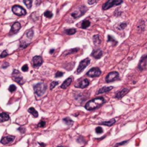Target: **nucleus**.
I'll list each match as a JSON object with an SVG mask.
<instances>
[{
	"label": "nucleus",
	"instance_id": "f257e3e1",
	"mask_svg": "<svg viewBox=\"0 0 147 147\" xmlns=\"http://www.w3.org/2000/svg\"><path fill=\"white\" fill-rule=\"evenodd\" d=\"M105 103V99L103 97H97L92 100L85 105V108L87 110H93L99 108Z\"/></svg>",
	"mask_w": 147,
	"mask_h": 147
},
{
	"label": "nucleus",
	"instance_id": "f03ea898",
	"mask_svg": "<svg viewBox=\"0 0 147 147\" xmlns=\"http://www.w3.org/2000/svg\"><path fill=\"white\" fill-rule=\"evenodd\" d=\"M33 90L34 92L37 97H41L46 90V85L43 82H40L38 83L35 85H33Z\"/></svg>",
	"mask_w": 147,
	"mask_h": 147
},
{
	"label": "nucleus",
	"instance_id": "7ed1b4c3",
	"mask_svg": "<svg viewBox=\"0 0 147 147\" xmlns=\"http://www.w3.org/2000/svg\"><path fill=\"white\" fill-rule=\"evenodd\" d=\"M122 2H123V0H108L105 4L102 6V10H107L112 7L113 6L120 5L121 4H122Z\"/></svg>",
	"mask_w": 147,
	"mask_h": 147
},
{
	"label": "nucleus",
	"instance_id": "20e7f679",
	"mask_svg": "<svg viewBox=\"0 0 147 147\" xmlns=\"http://www.w3.org/2000/svg\"><path fill=\"white\" fill-rule=\"evenodd\" d=\"M12 79L20 85H22L25 83L23 78L20 76V71L18 70H16V69H15L12 72Z\"/></svg>",
	"mask_w": 147,
	"mask_h": 147
},
{
	"label": "nucleus",
	"instance_id": "39448f33",
	"mask_svg": "<svg viewBox=\"0 0 147 147\" xmlns=\"http://www.w3.org/2000/svg\"><path fill=\"white\" fill-rule=\"evenodd\" d=\"M12 10L13 12V13L17 16H24L26 15V10L22 7L20 5H15L12 7Z\"/></svg>",
	"mask_w": 147,
	"mask_h": 147
},
{
	"label": "nucleus",
	"instance_id": "423d86ee",
	"mask_svg": "<svg viewBox=\"0 0 147 147\" xmlns=\"http://www.w3.org/2000/svg\"><path fill=\"white\" fill-rule=\"evenodd\" d=\"M86 75L92 78H95V77H98L101 75V70L97 68V67H94L91 69L89 71H87Z\"/></svg>",
	"mask_w": 147,
	"mask_h": 147
},
{
	"label": "nucleus",
	"instance_id": "0eeeda50",
	"mask_svg": "<svg viewBox=\"0 0 147 147\" xmlns=\"http://www.w3.org/2000/svg\"><path fill=\"white\" fill-rule=\"evenodd\" d=\"M90 58H86L85 59L82 60V61L79 63V65L78 68H77L76 72H77V73H81V71H83V70L86 68V66L90 64Z\"/></svg>",
	"mask_w": 147,
	"mask_h": 147
},
{
	"label": "nucleus",
	"instance_id": "6e6552de",
	"mask_svg": "<svg viewBox=\"0 0 147 147\" xmlns=\"http://www.w3.org/2000/svg\"><path fill=\"white\" fill-rule=\"evenodd\" d=\"M43 58H42L41 56H36L33 58L31 64H32L33 67L37 68V67H39L40 66H41L42 64H43Z\"/></svg>",
	"mask_w": 147,
	"mask_h": 147
},
{
	"label": "nucleus",
	"instance_id": "1a4fd4ad",
	"mask_svg": "<svg viewBox=\"0 0 147 147\" xmlns=\"http://www.w3.org/2000/svg\"><path fill=\"white\" fill-rule=\"evenodd\" d=\"M118 76H119V74L117 71H112L106 76L105 81L107 83H110L112 81H115L117 78H118Z\"/></svg>",
	"mask_w": 147,
	"mask_h": 147
},
{
	"label": "nucleus",
	"instance_id": "9d476101",
	"mask_svg": "<svg viewBox=\"0 0 147 147\" xmlns=\"http://www.w3.org/2000/svg\"><path fill=\"white\" fill-rule=\"evenodd\" d=\"M86 7H80V9L79 10H77L74 11V12H73L71 14V15L74 18V19H77V18H79V17H80L81 16L83 15L85 12H86Z\"/></svg>",
	"mask_w": 147,
	"mask_h": 147
},
{
	"label": "nucleus",
	"instance_id": "9b49d317",
	"mask_svg": "<svg viewBox=\"0 0 147 147\" xmlns=\"http://www.w3.org/2000/svg\"><path fill=\"white\" fill-rule=\"evenodd\" d=\"M89 84H90V81L87 79H83L78 84H76V85H75V87L84 89V88H86V87L89 86Z\"/></svg>",
	"mask_w": 147,
	"mask_h": 147
},
{
	"label": "nucleus",
	"instance_id": "f8f14e48",
	"mask_svg": "<svg viewBox=\"0 0 147 147\" xmlns=\"http://www.w3.org/2000/svg\"><path fill=\"white\" fill-rule=\"evenodd\" d=\"M20 27H21V25L20 22H15V23L12 25V27H11L10 32V35H13V34H15V33H17L18 31L20 30Z\"/></svg>",
	"mask_w": 147,
	"mask_h": 147
},
{
	"label": "nucleus",
	"instance_id": "ddd939ff",
	"mask_svg": "<svg viewBox=\"0 0 147 147\" xmlns=\"http://www.w3.org/2000/svg\"><path fill=\"white\" fill-rule=\"evenodd\" d=\"M15 139V136H5L3 137L1 140V143L4 145L6 144H8L11 142H12Z\"/></svg>",
	"mask_w": 147,
	"mask_h": 147
},
{
	"label": "nucleus",
	"instance_id": "4468645a",
	"mask_svg": "<svg viewBox=\"0 0 147 147\" xmlns=\"http://www.w3.org/2000/svg\"><path fill=\"white\" fill-rule=\"evenodd\" d=\"M128 91H129L128 89L124 88V89H123L120 92H118L117 93H116L115 97H116L117 99H121V98H123L124 97V95H126V94H127L128 92Z\"/></svg>",
	"mask_w": 147,
	"mask_h": 147
},
{
	"label": "nucleus",
	"instance_id": "2eb2a0df",
	"mask_svg": "<svg viewBox=\"0 0 147 147\" xmlns=\"http://www.w3.org/2000/svg\"><path fill=\"white\" fill-rule=\"evenodd\" d=\"M92 56H93L96 59H99L102 56V51L100 49H97V50H95L93 51V52L92 53Z\"/></svg>",
	"mask_w": 147,
	"mask_h": 147
},
{
	"label": "nucleus",
	"instance_id": "dca6fc26",
	"mask_svg": "<svg viewBox=\"0 0 147 147\" xmlns=\"http://www.w3.org/2000/svg\"><path fill=\"white\" fill-rule=\"evenodd\" d=\"M71 81H72V77H71V76L69 77V78H67L66 80L62 83V85L61 86V89H64V90L66 89L68 86L71 84Z\"/></svg>",
	"mask_w": 147,
	"mask_h": 147
},
{
	"label": "nucleus",
	"instance_id": "f3484780",
	"mask_svg": "<svg viewBox=\"0 0 147 147\" xmlns=\"http://www.w3.org/2000/svg\"><path fill=\"white\" fill-rule=\"evenodd\" d=\"M147 58V56H143L141 58V61H140V63H139V64H138V69L142 71L145 67H146V59Z\"/></svg>",
	"mask_w": 147,
	"mask_h": 147
},
{
	"label": "nucleus",
	"instance_id": "a211bd4d",
	"mask_svg": "<svg viewBox=\"0 0 147 147\" xmlns=\"http://www.w3.org/2000/svg\"><path fill=\"white\" fill-rule=\"evenodd\" d=\"M113 89V86H103L100 88L98 92H97V95H100V94H102V93H105L107 92L110 91L111 90Z\"/></svg>",
	"mask_w": 147,
	"mask_h": 147
},
{
	"label": "nucleus",
	"instance_id": "6ab92c4d",
	"mask_svg": "<svg viewBox=\"0 0 147 147\" xmlns=\"http://www.w3.org/2000/svg\"><path fill=\"white\" fill-rule=\"evenodd\" d=\"M9 120H10V116L6 112L0 113V123L7 121Z\"/></svg>",
	"mask_w": 147,
	"mask_h": 147
},
{
	"label": "nucleus",
	"instance_id": "aec40b11",
	"mask_svg": "<svg viewBox=\"0 0 147 147\" xmlns=\"http://www.w3.org/2000/svg\"><path fill=\"white\" fill-rule=\"evenodd\" d=\"M115 122H116L115 118H112V119L110 120V121H107L102 122V123H100V124L104 125V126H113V124L115 123Z\"/></svg>",
	"mask_w": 147,
	"mask_h": 147
},
{
	"label": "nucleus",
	"instance_id": "412c9836",
	"mask_svg": "<svg viewBox=\"0 0 147 147\" xmlns=\"http://www.w3.org/2000/svg\"><path fill=\"white\" fill-rule=\"evenodd\" d=\"M79 51V49L78 48H74V49H70V50H66L63 53H62V56H66L67 55H70V54H72V53H76L77 51Z\"/></svg>",
	"mask_w": 147,
	"mask_h": 147
},
{
	"label": "nucleus",
	"instance_id": "4be33fe9",
	"mask_svg": "<svg viewBox=\"0 0 147 147\" xmlns=\"http://www.w3.org/2000/svg\"><path fill=\"white\" fill-rule=\"evenodd\" d=\"M28 112L31 113V115L34 117H38V113L37 110H36L34 107H30L28 109Z\"/></svg>",
	"mask_w": 147,
	"mask_h": 147
},
{
	"label": "nucleus",
	"instance_id": "5701e85b",
	"mask_svg": "<svg viewBox=\"0 0 147 147\" xmlns=\"http://www.w3.org/2000/svg\"><path fill=\"white\" fill-rule=\"evenodd\" d=\"M93 42H94L95 46L101 43V39H100V37L99 35H95V36H93Z\"/></svg>",
	"mask_w": 147,
	"mask_h": 147
},
{
	"label": "nucleus",
	"instance_id": "b1692460",
	"mask_svg": "<svg viewBox=\"0 0 147 147\" xmlns=\"http://www.w3.org/2000/svg\"><path fill=\"white\" fill-rule=\"evenodd\" d=\"M76 32V29L74 28H70V29H66L64 31V33H66V35H69V36H71V35H74L75 34Z\"/></svg>",
	"mask_w": 147,
	"mask_h": 147
},
{
	"label": "nucleus",
	"instance_id": "393cba45",
	"mask_svg": "<svg viewBox=\"0 0 147 147\" xmlns=\"http://www.w3.org/2000/svg\"><path fill=\"white\" fill-rule=\"evenodd\" d=\"M63 121H64V123L65 124L68 125V126H71L74 123V121L71 120V118H69V117H65V118H64L63 119Z\"/></svg>",
	"mask_w": 147,
	"mask_h": 147
},
{
	"label": "nucleus",
	"instance_id": "a878e982",
	"mask_svg": "<svg viewBox=\"0 0 147 147\" xmlns=\"http://www.w3.org/2000/svg\"><path fill=\"white\" fill-rule=\"evenodd\" d=\"M90 25V22L89 20H84L81 23V28L86 29Z\"/></svg>",
	"mask_w": 147,
	"mask_h": 147
},
{
	"label": "nucleus",
	"instance_id": "bb28decb",
	"mask_svg": "<svg viewBox=\"0 0 147 147\" xmlns=\"http://www.w3.org/2000/svg\"><path fill=\"white\" fill-rule=\"evenodd\" d=\"M24 4L27 6L28 9H31L32 7V4H33V0H23Z\"/></svg>",
	"mask_w": 147,
	"mask_h": 147
},
{
	"label": "nucleus",
	"instance_id": "cd10ccee",
	"mask_svg": "<svg viewBox=\"0 0 147 147\" xmlns=\"http://www.w3.org/2000/svg\"><path fill=\"white\" fill-rule=\"evenodd\" d=\"M25 35L27 36V38H29L31 39L33 38V29L28 30V31L26 32Z\"/></svg>",
	"mask_w": 147,
	"mask_h": 147
},
{
	"label": "nucleus",
	"instance_id": "c85d7f7f",
	"mask_svg": "<svg viewBox=\"0 0 147 147\" xmlns=\"http://www.w3.org/2000/svg\"><path fill=\"white\" fill-rule=\"evenodd\" d=\"M44 16L46 17H47V18H51L52 17H53V14H52V12H51L50 11H46V12H45V13H44Z\"/></svg>",
	"mask_w": 147,
	"mask_h": 147
},
{
	"label": "nucleus",
	"instance_id": "c756f323",
	"mask_svg": "<svg viewBox=\"0 0 147 147\" xmlns=\"http://www.w3.org/2000/svg\"><path fill=\"white\" fill-rule=\"evenodd\" d=\"M58 81H52L51 83V86H50V89L51 90H53L55 86H56V85H58Z\"/></svg>",
	"mask_w": 147,
	"mask_h": 147
},
{
	"label": "nucleus",
	"instance_id": "7c9ffc66",
	"mask_svg": "<svg viewBox=\"0 0 147 147\" xmlns=\"http://www.w3.org/2000/svg\"><path fill=\"white\" fill-rule=\"evenodd\" d=\"M30 45V43H25V42H22L20 43V47L21 48H27V46Z\"/></svg>",
	"mask_w": 147,
	"mask_h": 147
},
{
	"label": "nucleus",
	"instance_id": "2f4dec72",
	"mask_svg": "<svg viewBox=\"0 0 147 147\" xmlns=\"http://www.w3.org/2000/svg\"><path fill=\"white\" fill-rule=\"evenodd\" d=\"M107 41H108V42H112V43L115 42V43L117 44V41L115 40V38H112V37L111 36H110V35L107 36Z\"/></svg>",
	"mask_w": 147,
	"mask_h": 147
},
{
	"label": "nucleus",
	"instance_id": "473e14b6",
	"mask_svg": "<svg viewBox=\"0 0 147 147\" xmlns=\"http://www.w3.org/2000/svg\"><path fill=\"white\" fill-rule=\"evenodd\" d=\"M95 131H96V133H97V134H100V133H102L103 132V129L101 127L98 126L96 128V129H95Z\"/></svg>",
	"mask_w": 147,
	"mask_h": 147
},
{
	"label": "nucleus",
	"instance_id": "72a5a7b5",
	"mask_svg": "<svg viewBox=\"0 0 147 147\" xmlns=\"http://www.w3.org/2000/svg\"><path fill=\"white\" fill-rule=\"evenodd\" d=\"M7 56H8V53H7V51H6V50H5V51H3V52L1 53L0 58H5Z\"/></svg>",
	"mask_w": 147,
	"mask_h": 147
},
{
	"label": "nucleus",
	"instance_id": "f704fd0d",
	"mask_svg": "<svg viewBox=\"0 0 147 147\" xmlns=\"http://www.w3.org/2000/svg\"><path fill=\"white\" fill-rule=\"evenodd\" d=\"M16 86H15V85H13V84H12V85H10V87H9V91L10 92H15L16 90Z\"/></svg>",
	"mask_w": 147,
	"mask_h": 147
},
{
	"label": "nucleus",
	"instance_id": "c9c22d12",
	"mask_svg": "<svg viewBox=\"0 0 147 147\" xmlns=\"http://www.w3.org/2000/svg\"><path fill=\"white\" fill-rule=\"evenodd\" d=\"M38 126L41 127V128H43V127L46 126V122L43 121H41L38 124Z\"/></svg>",
	"mask_w": 147,
	"mask_h": 147
},
{
	"label": "nucleus",
	"instance_id": "e433bc0d",
	"mask_svg": "<svg viewBox=\"0 0 147 147\" xmlns=\"http://www.w3.org/2000/svg\"><path fill=\"white\" fill-rule=\"evenodd\" d=\"M22 71H24V72L28 71V66L27 64H25L24 66L22 67Z\"/></svg>",
	"mask_w": 147,
	"mask_h": 147
},
{
	"label": "nucleus",
	"instance_id": "4c0bfd02",
	"mask_svg": "<svg viewBox=\"0 0 147 147\" xmlns=\"http://www.w3.org/2000/svg\"><path fill=\"white\" fill-rule=\"evenodd\" d=\"M19 131L22 133H24L25 132V127L23 126H21L20 128H18V129H17Z\"/></svg>",
	"mask_w": 147,
	"mask_h": 147
},
{
	"label": "nucleus",
	"instance_id": "58836bf2",
	"mask_svg": "<svg viewBox=\"0 0 147 147\" xmlns=\"http://www.w3.org/2000/svg\"><path fill=\"white\" fill-rule=\"evenodd\" d=\"M63 75H64V73H63V72L58 71V72H56V73L55 76H56V77H61V76H63Z\"/></svg>",
	"mask_w": 147,
	"mask_h": 147
},
{
	"label": "nucleus",
	"instance_id": "ea45409f",
	"mask_svg": "<svg viewBox=\"0 0 147 147\" xmlns=\"http://www.w3.org/2000/svg\"><path fill=\"white\" fill-rule=\"evenodd\" d=\"M128 141H123L121 142V143H117L116 145H115V146L114 147H118L119 146H121V145H123V144H125V143H126Z\"/></svg>",
	"mask_w": 147,
	"mask_h": 147
},
{
	"label": "nucleus",
	"instance_id": "a19ab883",
	"mask_svg": "<svg viewBox=\"0 0 147 147\" xmlns=\"http://www.w3.org/2000/svg\"><path fill=\"white\" fill-rule=\"evenodd\" d=\"M126 25L127 24L126 23H125V22H124V23H121V24L120 25V26H119V27H120L121 29H124V28L126 27Z\"/></svg>",
	"mask_w": 147,
	"mask_h": 147
},
{
	"label": "nucleus",
	"instance_id": "79ce46f5",
	"mask_svg": "<svg viewBox=\"0 0 147 147\" xmlns=\"http://www.w3.org/2000/svg\"><path fill=\"white\" fill-rule=\"evenodd\" d=\"M7 66H9V64H8L7 62H5V64L2 65V68H3V69H6Z\"/></svg>",
	"mask_w": 147,
	"mask_h": 147
},
{
	"label": "nucleus",
	"instance_id": "37998d69",
	"mask_svg": "<svg viewBox=\"0 0 147 147\" xmlns=\"http://www.w3.org/2000/svg\"><path fill=\"white\" fill-rule=\"evenodd\" d=\"M39 144L41 145V146H46V144H45V143H39Z\"/></svg>",
	"mask_w": 147,
	"mask_h": 147
},
{
	"label": "nucleus",
	"instance_id": "c03bdc74",
	"mask_svg": "<svg viewBox=\"0 0 147 147\" xmlns=\"http://www.w3.org/2000/svg\"><path fill=\"white\" fill-rule=\"evenodd\" d=\"M54 52V49H51V50H50V53H53Z\"/></svg>",
	"mask_w": 147,
	"mask_h": 147
},
{
	"label": "nucleus",
	"instance_id": "a18cd8bd",
	"mask_svg": "<svg viewBox=\"0 0 147 147\" xmlns=\"http://www.w3.org/2000/svg\"><path fill=\"white\" fill-rule=\"evenodd\" d=\"M58 147H64V146H58Z\"/></svg>",
	"mask_w": 147,
	"mask_h": 147
},
{
	"label": "nucleus",
	"instance_id": "49530a36",
	"mask_svg": "<svg viewBox=\"0 0 147 147\" xmlns=\"http://www.w3.org/2000/svg\"><path fill=\"white\" fill-rule=\"evenodd\" d=\"M146 62H147V61H146Z\"/></svg>",
	"mask_w": 147,
	"mask_h": 147
}]
</instances>
